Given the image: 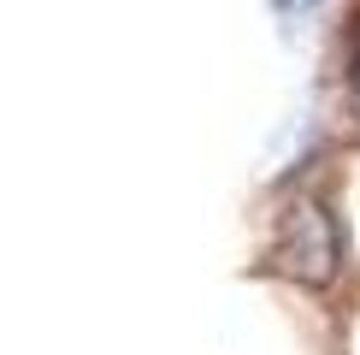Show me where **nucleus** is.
Wrapping results in <instances>:
<instances>
[{
    "label": "nucleus",
    "instance_id": "nucleus-2",
    "mask_svg": "<svg viewBox=\"0 0 360 355\" xmlns=\"http://www.w3.org/2000/svg\"><path fill=\"white\" fill-rule=\"evenodd\" d=\"M278 6H307V0H278Z\"/></svg>",
    "mask_w": 360,
    "mask_h": 355
},
{
    "label": "nucleus",
    "instance_id": "nucleus-1",
    "mask_svg": "<svg viewBox=\"0 0 360 355\" xmlns=\"http://www.w3.org/2000/svg\"><path fill=\"white\" fill-rule=\"evenodd\" d=\"M278 273H290L295 285H331L337 273V225L319 201H295L283 213V231H278V249H272Z\"/></svg>",
    "mask_w": 360,
    "mask_h": 355
}]
</instances>
